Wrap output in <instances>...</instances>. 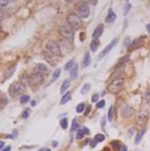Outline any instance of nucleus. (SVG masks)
Wrapping results in <instances>:
<instances>
[{
    "mask_svg": "<svg viewBox=\"0 0 150 151\" xmlns=\"http://www.w3.org/2000/svg\"><path fill=\"white\" fill-rule=\"evenodd\" d=\"M59 32H60V35L64 37L65 40H68L69 43L73 41V38H74V29L70 27L68 23H61L59 25Z\"/></svg>",
    "mask_w": 150,
    "mask_h": 151,
    "instance_id": "obj_1",
    "label": "nucleus"
},
{
    "mask_svg": "<svg viewBox=\"0 0 150 151\" xmlns=\"http://www.w3.org/2000/svg\"><path fill=\"white\" fill-rule=\"evenodd\" d=\"M23 90H24V84L20 82V81H16V82L11 84L10 89H8V93H10V95L12 98H16L23 93Z\"/></svg>",
    "mask_w": 150,
    "mask_h": 151,
    "instance_id": "obj_2",
    "label": "nucleus"
},
{
    "mask_svg": "<svg viewBox=\"0 0 150 151\" xmlns=\"http://www.w3.org/2000/svg\"><path fill=\"white\" fill-rule=\"evenodd\" d=\"M67 23H68L74 31H77V29L81 28V17H80L77 13H69L68 17H67Z\"/></svg>",
    "mask_w": 150,
    "mask_h": 151,
    "instance_id": "obj_3",
    "label": "nucleus"
},
{
    "mask_svg": "<svg viewBox=\"0 0 150 151\" xmlns=\"http://www.w3.org/2000/svg\"><path fill=\"white\" fill-rule=\"evenodd\" d=\"M124 87V78H114L112 82L108 86V92L109 93H118L121 92Z\"/></svg>",
    "mask_w": 150,
    "mask_h": 151,
    "instance_id": "obj_4",
    "label": "nucleus"
},
{
    "mask_svg": "<svg viewBox=\"0 0 150 151\" xmlns=\"http://www.w3.org/2000/svg\"><path fill=\"white\" fill-rule=\"evenodd\" d=\"M44 81V76L43 74H39V73H33L31 74L29 78H28V85L31 87H33V89H36L37 86H40Z\"/></svg>",
    "mask_w": 150,
    "mask_h": 151,
    "instance_id": "obj_5",
    "label": "nucleus"
},
{
    "mask_svg": "<svg viewBox=\"0 0 150 151\" xmlns=\"http://www.w3.org/2000/svg\"><path fill=\"white\" fill-rule=\"evenodd\" d=\"M45 48H46V49H48L51 53H53L57 58H60L61 56H62L61 48H60V45H59L56 41H48V43H46V45H45Z\"/></svg>",
    "mask_w": 150,
    "mask_h": 151,
    "instance_id": "obj_6",
    "label": "nucleus"
},
{
    "mask_svg": "<svg viewBox=\"0 0 150 151\" xmlns=\"http://www.w3.org/2000/svg\"><path fill=\"white\" fill-rule=\"evenodd\" d=\"M150 118V113H149V109L147 107H141L138 111V118H137V122L138 125H145Z\"/></svg>",
    "mask_w": 150,
    "mask_h": 151,
    "instance_id": "obj_7",
    "label": "nucleus"
},
{
    "mask_svg": "<svg viewBox=\"0 0 150 151\" xmlns=\"http://www.w3.org/2000/svg\"><path fill=\"white\" fill-rule=\"evenodd\" d=\"M77 15L80 16L81 19H86L89 17L90 15V7L88 3H81L80 5L77 7Z\"/></svg>",
    "mask_w": 150,
    "mask_h": 151,
    "instance_id": "obj_8",
    "label": "nucleus"
},
{
    "mask_svg": "<svg viewBox=\"0 0 150 151\" xmlns=\"http://www.w3.org/2000/svg\"><path fill=\"white\" fill-rule=\"evenodd\" d=\"M43 57H44V58H45V61L48 62L49 65H52V66L57 64V60L54 58V54H53V53H51L48 49H46V48L43 51Z\"/></svg>",
    "mask_w": 150,
    "mask_h": 151,
    "instance_id": "obj_9",
    "label": "nucleus"
},
{
    "mask_svg": "<svg viewBox=\"0 0 150 151\" xmlns=\"http://www.w3.org/2000/svg\"><path fill=\"white\" fill-rule=\"evenodd\" d=\"M133 115V109L130 105H128V103H124V105L121 106V117L124 119H128Z\"/></svg>",
    "mask_w": 150,
    "mask_h": 151,
    "instance_id": "obj_10",
    "label": "nucleus"
},
{
    "mask_svg": "<svg viewBox=\"0 0 150 151\" xmlns=\"http://www.w3.org/2000/svg\"><path fill=\"white\" fill-rule=\"evenodd\" d=\"M33 73H39V74H43L44 77L49 74V68L45 65V64H37L33 69Z\"/></svg>",
    "mask_w": 150,
    "mask_h": 151,
    "instance_id": "obj_11",
    "label": "nucleus"
},
{
    "mask_svg": "<svg viewBox=\"0 0 150 151\" xmlns=\"http://www.w3.org/2000/svg\"><path fill=\"white\" fill-rule=\"evenodd\" d=\"M117 41H118V38H113L112 41L109 43V45H108V46L105 48V49H104V51H102V52L100 53V56H98V60H102V58H104L105 56H106V54H108V53H109L110 51H112L113 48H114V45L117 44Z\"/></svg>",
    "mask_w": 150,
    "mask_h": 151,
    "instance_id": "obj_12",
    "label": "nucleus"
},
{
    "mask_svg": "<svg viewBox=\"0 0 150 151\" xmlns=\"http://www.w3.org/2000/svg\"><path fill=\"white\" fill-rule=\"evenodd\" d=\"M90 130L88 129V127H80V129L77 130V134H76V138L77 139H82L85 134H89Z\"/></svg>",
    "mask_w": 150,
    "mask_h": 151,
    "instance_id": "obj_13",
    "label": "nucleus"
},
{
    "mask_svg": "<svg viewBox=\"0 0 150 151\" xmlns=\"http://www.w3.org/2000/svg\"><path fill=\"white\" fill-rule=\"evenodd\" d=\"M102 32H104V24H98L96 27V29L93 31V38H100Z\"/></svg>",
    "mask_w": 150,
    "mask_h": 151,
    "instance_id": "obj_14",
    "label": "nucleus"
},
{
    "mask_svg": "<svg viewBox=\"0 0 150 151\" xmlns=\"http://www.w3.org/2000/svg\"><path fill=\"white\" fill-rule=\"evenodd\" d=\"M7 105H8V98L4 93H0V110H3Z\"/></svg>",
    "mask_w": 150,
    "mask_h": 151,
    "instance_id": "obj_15",
    "label": "nucleus"
},
{
    "mask_svg": "<svg viewBox=\"0 0 150 151\" xmlns=\"http://www.w3.org/2000/svg\"><path fill=\"white\" fill-rule=\"evenodd\" d=\"M116 17H117V16H116V13H114V11L112 9V8H110V9L108 11V15H106V23H113L114 20H116Z\"/></svg>",
    "mask_w": 150,
    "mask_h": 151,
    "instance_id": "obj_16",
    "label": "nucleus"
},
{
    "mask_svg": "<svg viewBox=\"0 0 150 151\" xmlns=\"http://www.w3.org/2000/svg\"><path fill=\"white\" fill-rule=\"evenodd\" d=\"M129 61V56L126 54V56H124L122 58H120L118 60V62H117V65H116V68H118V69H121V68H124L125 66V64Z\"/></svg>",
    "mask_w": 150,
    "mask_h": 151,
    "instance_id": "obj_17",
    "label": "nucleus"
},
{
    "mask_svg": "<svg viewBox=\"0 0 150 151\" xmlns=\"http://www.w3.org/2000/svg\"><path fill=\"white\" fill-rule=\"evenodd\" d=\"M89 65H90V54H89V52H86L82 58V68H88Z\"/></svg>",
    "mask_w": 150,
    "mask_h": 151,
    "instance_id": "obj_18",
    "label": "nucleus"
},
{
    "mask_svg": "<svg viewBox=\"0 0 150 151\" xmlns=\"http://www.w3.org/2000/svg\"><path fill=\"white\" fill-rule=\"evenodd\" d=\"M78 76V65L76 64V65L70 69V79H76Z\"/></svg>",
    "mask_w": 150,
    "mask_h": 151,
    "instance_id": "obj_19",
    "label": "nucleus"
},
{
    "mask_svg": "<svg viewBox=\"0 0 150 151\" xmlns=\"http://www.w3.org/2000/svg\"><path fill=\"white\" fill-rule=\"evenodd\" d=\"M70 97H72V93H70V92H67L64 95H62V98H61V101H60V105H64V103H67V102L70 99Z\"/></svg>",
    "mask_w": 150,
    "mask_h": 151,
    "instance_id": "obj_20",
    "label": "nucleus"
},
{
    "mask_svg": "<svg viewBox=\"0 0 150 151\" xmlns=\"http://www.w3.org/2000/svg\"><path fill=\"white\" fill-rule=\"evenodd\" d=\"M108 121L109 122H113L114 121V106H110L109 111H108Z\"/></svg>",
    "mask_w": 150,
    "mask_h": 151,
    "instance_id": "obj_21",
    "label": "nucleus"
},
{
    "mask_svg": "<svg viewBox=\"0 0 150 151\" xmlns=\"http://www.w3.org/2000/svg\"><path fill=\"white\" fill-rule=\"evenodd\" d=\"M98 45H100L98 38H93V41H92V44H90V51H92V52H96L97 48H98Z\"/></svg>",
    "mask_w": 150,
    "mask_h": 151,
    "instance_id": "obj_22",
    "label": "nucleus"
},
{
    "mask_svg": "<svg viewBox=\"0 0 150 151\" xmlns=\"http://www.w3.org/2000/svg\"><path fill=\"white\" fill-rule=\"evenodd\" d=\"M141 43H142V37H141L139 40H136V41H133V43L130 44V46H129V49H130V51H134L136 48H138V46L141 45Z\"/></svg>",
    "mask_w": 150,
    "mask_h": 151,
    "instance_id": "obj_23",
    "label": "nucleus"
},
{
    "mask_svg": "<svg viewBox=\"0 0 150 151\" xmlns=\"http://www.w3.org/2000/svg\"><path fill=\"white\" fill-rule=\"evenodd\" d=\"M69 85H70V79H65V81L62 82V85H61V89H60V92H61V93L67 92V90H68V87H69Z\"/></svg>",
    "mask_w": 150,
    "mask_h": 151,
    "instance_id": "obj_24",
    "label": "nucleus"
},
{
    "mask_svg": "<svg viewBox=\"0 0 150 151\" xmlns=\"http://www.w3.org/2000/svg\"><path fill=\"white\" fill-rule=\"evenodd\" d=\"M74 65H76V61H74V60H69V61L65 64V65H64V70H70Z\"/></svg>",
    "mask_w": 150,
    "mask_h": 151,
    "instance_id": "obj_25",
    "label": "nucleus"
},
{
    "mask_svg": "<svg viewBox=\"0 0 150 151\" xmlns=\"http://www.w3.org/2000/svg\"><path fill=\"white\" fill-rule=\"evenodd\" d=\"M15 69H16V66H12V68H10L8 70H7V73L4 74V79H8L12 74H13V72H15Z\"/></svg>",
    "mask_w": 150,
    "mask_h": 151,
    "instance_id": "obj_26",
    "label": "nucleus"
},
{
    "mask_svg": "<svg viewBox=\"0 0 150 151\" xmlns=\"http://www.w3.org/2000/svg\"><path fill=\"white\" fill-rule=\"evenodd\" d=\"M31 113H32V109H25V110L21 113V118H23V119H27V118L31 115Z\"/></svg>",
    "mask_w": 150,
    "mask_h": 151,
    "instance_id": "obj_27",
    "label": "nucleus"
},
{
    "mask_svg": "<svg viewBox=\"0 0 150 151\" xmlns=\"http://www.w3.org/2000/svg\"><path fill=\"white\" fill-rule=\"evenodd\" d=\"M60 73H61V70L60 69H56L53 72V76H52V79H51V82H53V81H56V79L60 77Z\"/></svg>",
    "mask_w": 150,
    "mask_h": 151,
    "instance_id": "obj_28",
    "label": "nucleus"
},
{
    "mask_svg": "<svg viewBox=\"0 0 150 151\" xmlns=\"http://www.w3.org/2000/svg\"><path fill=\"white\" fill-rule=\"evenodd\" d=\"M144 134H145V130H141L137 135H136V140H134V142H136L137 143V145H138V143L141 142V139H142V137H144Z\"/></svg>",
    "mask_w": 150,
    "mask_h": 151,
    "instance_id": "obj_29",
    "label": "nucleus"
},
{
    "mask_svg": "<svg viewBox=\"0 0 150 151\" xmlns=\"http://www.w3.org/2000/svg\"><path fill=\"white\" fill-rule=\"evenodd\" d=\"M84 109H85V103H84V102H81V103H78V105H77L76 111H77V113H82Z\"/></svg>",
    "mask_w": 150,
    "mask_h": 151,
    "instance_id": "obj_30",
    "label": "nucleus"
},
{
    "mask_svg": "<svg viewBox=\"0 0 150 151\" xmlns=\"http://www.w3.org/2000/svg\"><path fill=\"white\" fill-rule=\"evenodd\" d=\"M104 139H105V135L104 134H96V137H94V140H96L97 143L98 142H102Z\"/></svg>",
    "mask_w": 150,
    "mask_h": 151,
    "instance_id": "obj_31",
    "label": "nucleus"
},
{
    "mask_svg": "<svg viewBox=\"0 0 150 151\" xmlns=\"http://www.w3.org/2000/svg\"><path fill=\"white\" fill-rule=\"evenodd\" d=\"M90 90V85L89 84H85L84 86H82V89H81V94H86Z\"/></svg>",
    "mask_w": 150,
    "mask_h": 151,
    "instance_id": "obj_32",
    "label": "nucleus"
},
{
    "mask_svg": "<svg viewBox=\"0 0 150 151\" xmlns=\"http://www.w3.org/2000/svg\"><path fill=\"white\" fill-rule=\"evenodd\" d=\"M60 127H61V129H67V127H68V119H61V121H60Z\"/></svg>",
    "mask_w": 150,
    "mask_h": 151,
    "instance_id": "obj_33",
    "label": "nucleus"
},
{
    "mask_svg": "<svg viewBox=\"0 0 150 151\" xmlns=\"http://www.w3.org/2000/svg\"><path fill=\"white\" fill-rule=\"evenodd\" d=\"M27 102H29V95H27V94H24V95H21V98H20V103H27Z\"/></svg>",
    "mask_w": 150,
    "mask_h": 151,
    "instance_id": "obj_34",
    "label": "nucleus"
},
{
    "mask_svg": "<svg viewBox=\"0 0 150 151\" xmlns=\"http://www.w3.org/2000/svg\"><path fill=\"white\" fill-rule=\"evenodd\" d=\"M77 130H78V122L74 119L73 123H72V130H70V131H72V134H73V133H74V131H77Z\"/></svg>",
    "mask_w": 150,
    "mask_h": 151,
    "instance_id": "obj_35",
    "label": "nucleus"
},
{
    "mask_svg": "<svg viewBox=\"0 0 150 151\" xmlns=\"http://www.w3.org/2000/svg\"><path fill=\"white\" fill-rule=\"evenodd\" d=\"M130 7H132V5H130V4H129L128 2H126V4L124 5V15H125V16L128 15V12L130 11Z\"/></svg>",
    "mask_w": 150,
    "mask_h": 151,
    "instance_id": "obj_36",
    "label": "nucleus"
},
{
    "mask_svg": "<svg viewBox=\"0 0 150 151\" xmlns=\"http://www.w3.org/2000/svg\"><path fill=\"white\" fill-rule=\"evenodd\" d=\"M10 0H0V9H3V8H5L7 5H8Z\"/></svg>",
    "mask_w": 150,
    "mask_h": 151,
    "instance_id": "obj_37",
    "label": "nucleus"
},
{
    "mask_svg": "<svg viewBox=\"0 0 150 151\" xmlns=\"http://www.w3.org/2000/svg\"><path fill=\"white\" fill-rule=\"evenodd\" d=\"M144 98H145V103H147V105H150V92H146V93H145Z\"/></svg>",
    "mask_w": 150,
    "mask_h": 151,
    "instance_id": "obj_38",
    "label": "nucleus"
},
{
    "mask_svg": "<svg viewBox=\"0 0 150 151\" xmlns=\"http://www.w3.org/2000/svg\"><path fill=\"white\" fill-rule=\"evenodd\" d=\"M104 106H105V101H104V99H101V101H98V102H97L96 109H102Z\"/></svg>",
    "mask_w": 150,
    "mask_h": 151,
    "instance_id": "obj_39",
    "label": "nucleus"
},
{
    "mask_svg": "<svg viewBox=\"0 0 150 151\" xmlns=\"http://www.w3.org/2000/svg\"><path fill=\"white\" fill-rule=\"evenodd\" d=\"M112 146L114 147V150H118V147L121 148V145H120V142H118V140H113L112 142Z\"/></svg>",
    "mask_w": 150,
    "mask_h": 151,
    "instance_id": "obj_40",
    "label": "nucleus"
},
{
    "mask_svg": "<svg viewBox=\"0 0 150 151\" xmlns=\"http://www.w3.org/2000/svg\"><path fill=\"white\" fill-rule=\"evenodd\" d=\"M130 43H132V38H130V37H126V38L124 40V45H125V46L130 45Z\"/></svg>",
    "mask_w": 150,
    "mask_h": 151,
    "instance_id": "obj_41",
    "label": "nucleus"
},
{
    "mask_svg": "<svg viewBox=\"0 0 150 151\" xmlns=\"http://www.w3.org/2000/svg\"><path fill=\"white\" fill-rule=\"evenodd\" d=\"M98 98H100V94H97V93L93 94V95H92V102H97Z\"/></svg>",
    "mask_w": 150,
    "mask_h": 151,
    "instance_id": "obj_42",
    "label": "nucleus"
},
{
    "mask_svg": "<svg viewBox=\"0 0 150 151\" xmlns=\"http://www.w3.org/2000/svg\"><path fill=\"white\" fill-rule=\"evenodd\" d=\"M96 145H97V142H96V140H94V139L89 142V146H90L92 148H94V147H96Z\"/></svg>",
    "mask_w": 150,
    "mask_h": 151,
    "instance_id": "obj_43",
    "label": "nucleus"
},
{
    "mask_svg": "<svg viewBox=\"0 0 150 151\" xmlns=\"http://www.w3.org/2000/svg\"><path fill=\"white\" fill-rule=\"evenodd\" d=\"M0 151H11V146H5L3 150H0Z\"/></svg>",
    "mask_w": 150,
    "mask_h": 151,
    "instance_id": "obj_44",
    "label": "nucleus"
},
{
    "mask_svg": "<svg viewBox=\"0 0 150 151\" xmlns=\"http://www.w3.org/2000/svg\"><path fill=\"white\" fill-rule=\"evenodd\" d=\"M120 150H121V151H128V147H126V146H125V145H122V146H121V148H120Z\"/></svg>",
    "mask_w": 150,
    "mask_h": 151,
    "instance_id": "obj_45",
    "label": "nucleus"
},
{
    "mask_svg": "<svg viewBox=\"0 0 150 151\" xmlns=\"http://www.w3.org/2000/svg\"><path fill=\"white\" fill-rule=\"evenodd\" d=\"M3 148H4V142L0 140V150H3Z\"/></svg>",
    "mask_w": 150,
    "mask_h": 151,
    "instance_id": "obj_46",
    "label": "nucleus"
},
{
    "mask_svg": "<svg viewBox=\"0 0 150 151\" xmlns=\"http://www.w3.org/2000/svg\"><path fill=\"white\" fill-rule=\"evenodd\" d=\"M146 31L149 32V35H150V24H146Z\"/></svg>",
    "mask_w": 150,
    "mask_h": 151,
    "instance_id": "obj_47",
    "label": "nucleus"
},
{
    "mask_svg": "<svg viewBox=\"0 0 150 151\" xmlns=\"http://www.w3.org/2000/svg\"><path fill=\"white\" fill-rule=\"evenodd\" d=\"M2 20H3V11L0 9V21H2Z\"/></svg>",
    "mask_w": 150,
    "mask_h": 151,
    "instance_id": "obj_48",
    "label": "nucleus"
},
{
    "mask_svg": "<svg viewBox=\"0 0 150 151\" xmlns=\"http://www.w3.org/2000/svg\"><path fill=\"white\" fill-rule=\"evenodd\" d=\"M36 103H37L36 101H31V105H32V106H35V105H36Z\"/></svg>",
    "mask_w": 150,
    "mask_h": 151,
    "instance_id": "obj_49",
    "label": "nucleus"
},
{
    "mask_svg": "<svg viewBox=\"0 0 150 151\" xmlns=\"http://www.w3.org/2000/svg\"><path fill=\"white\" fill-rule=\"evenodd\" d=\"M67 2H69V3H73V2H77V0H67Z\"/></svg>",
    "mask_w": 150,
    "mask_h": 151,
    "instance_id": "obj_50",
    "label": "nucleus"
},
{
    "mask_svg": "<svg viewBox=\"0 0 150 151\" xmlns=\"http://www.w3.org/2000/svg\"><path fill=\"white\" fill-rule=\"evenodd\" d=\"M44 151H51L49 148H44Z\"/></svg>",
    "mask_w": 150,
    "mask_h": 151,
    "instance_id": "obj_51",
    "label": "nucleus"
},
{
    "mask_svg": "<svg viewBox=\"0 0 150 151\" xmlns=\"http://www.w3.org/2000/svg\"><path fill=\"white\" fill-rule=\"evenodd\" d=\"M102 151H108V150H106V148H104V150H102Z\"/></svg>",
    "mask_w": 150,
    "mask_h": 151,
    "instance_id": "obj_52",
    "label": "nucleus"
},
{
    "mask_svg": "<svg viewBox=\"0 0 150 151\" xmlns=\"http://www.w3.org/2000/svg\"><path fill=\"white\" fill-rule=\"evenodd\" d=\"M39 151H44V150H39Z\"/></svg>",
    "mask_w": 150,
    "mask_h": 151,
    "instance_id": "obj_53",
    "label": "nucleus"
},
{
    "mask_svg": "<svg viewBox=\"0 0 150 151\" xmlns=\"http://www.w3.org/2000/svg\"><path fill=\"white\" fill-rule=\"evenodd\" d=\"M126 2H129V0H126Z\"/></svg>",
    "mask_w": 150,
    "mask_h": 151,
    "instance_id": "obj_54",
    "label": "nucleus"
}]
</instances>
